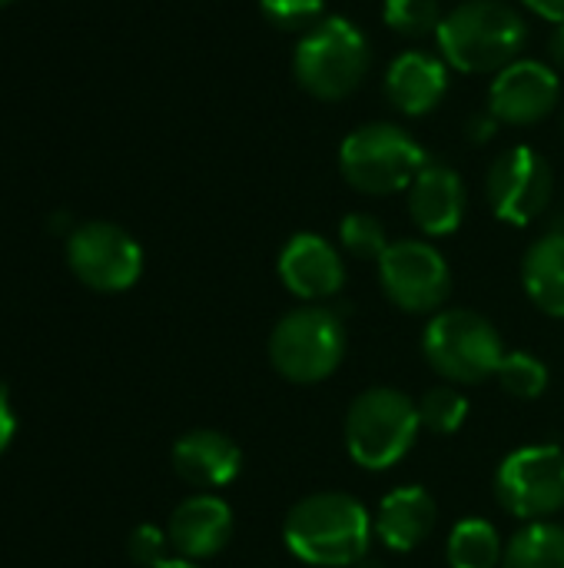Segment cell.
Wrapping results in <instances>:
<instances>
[{
    "label": "cell",
    "instance_id": "6da1fadb",
    "mask_svg": "<svg viewBox=\"0 0 564 568\" xmlns=\"http://www.w3.org/2000/svg\"><path fill=\"white\" fill-rule=\"evenodd\" d=\"M435 40L442 60L459 73H499L522 57L529 23L505 0H462L442 17Z\"/></svg>",
    "mask_w": 564,
    "mask_h": 568
},
{
    "label": "cell",
    "instance_id": "7a4b0ae2",
    "mask_svg": "<svg viewBox=\"0 0 564 568\" xmlns=\"http://www.w3.org/2000/svg\"><path fill=\"white\" fill-rule=\"evenodd\" d=\"M286 549L309 566H356L372 539L366 506L346 493H312L299 499L283 523Z\"/></svg>",
    "mask_w": 564,
    "mask_h": 568
},
{
    "label": "cell",
    "instance_id": "3957f363",
    "mask_svg": "<svg viewBox=\"0 0 564 568\" xmlns=\"http://www.w3.org/2000/svg\"><path fill=\"white\" fill-rule=\"evenodd\" d=\"M369 37L349 17H322L299 37L293 53L296 83L322 103H336L356 93L369 77Z\"/></svg>",
    "mask_w": 564,
    "mask_h": 568
},
{
    "label": "cell",
    "instance_id": "277c9868",
    "mask_svg": "<svg viewBox=\"0 0 564 568\" xmlns=\"http://www.w3.org/2000/svg\"><path fill=\"white\" fill-rule=\"evenodd\" d=\"M429 163L422 143L396 123H366L339 146L342 180L366 196H392L412 186Z\"/></svg>",
    "mask_w": 564,
    "mask_h": 568
},
{
    "label": "cell",
    "instance_id": "5b68a950",
    "mask_svg": "<svg viewBox=\"0 0 564 568\" xmlns=\"http://www.w3.org/2000/svg\"><path fill=\"white\" fill-rule=\"evenodd\" d=\"M422 353L449 386H479L499 376L509 356L499 329L475 310L435 313L425 326Z\"/></svg>",
    "mask_w": 564,
    "mask_h": 568
},
{
    "label": "cell",
    "instance_id": "8992f818",
    "mask_svg": "<svg viewBox=\"0 0 564 568\" xmlns=\"http://www.w3.org/2000/svg\"><path fill=\"white\" fill-rule=\"evenodd\" d=\"M422 429L419 403L392 386H372L356 396L346 416V446L362 469H392L416 446Z\"/></svg>",
    "mask_w": 564,
    "mask_h": 568
},
{
    "label": "cell",
    "instance_id": "52a82bcc",
    "mask_svg": "<svg viewBox=\"0 0 564 568\" xmlns=\"http://www.w3.org/2000/svg\"><path fill=\"white\" fill-rule=\"evenodd\" d=\"M346 356V326L329 306H296L269 336V363L296 386L329 379Z\"/></svg>",
    "mask_w": 564,
    "mask_h": 568
},
{
    "label": "cell",
    "instance_id": "ba28073f",
    "mask_svg": "<svg viewBox=\"0 0 564 568\" xmlns=\"http://www.w3.org/2000/svg\"><path fill=\"white\" fill-rule=\"evenodd\" d=\"M495 496L522 523H548L564 509V453L558 446H525L502 459Z\"/></svg>",
    "mask_w": 564,
    "mask_h": 568
},
{
    "label": "cell",
    "instance_id": "9c48e42d",
    "mask_svg": "<svg viewBox=\"0 0 564 568\" xmlns=\"http://www.w3.org/2000/svg\"><path fill=\"white\" fill-rule=\"evenodd\" d=\"M552 196H555V173L548 160L525 143L502 150L485 173V200L502 223L512 226L535 223L548 210Z\"/></svg>",
    "mask_w": 564,
    "mask_h": 568
},
{
    "label": "cell",
    "instance_id": "30bf717a",
    "mask_svg": "<svg viewBox=\"0 0 564 568\" xmlns=\"http://www.w3.org/2000/svg\"><path fill=\"white\" fill-rule=\"evenodd\" d=\"M66 263L83 286L123 293L143 273V250L123 226L93 220L66 233Z\"/></svg>",
    "mask_w": 564,
    "mask_h": 568
},
{
    "label": "cell",
    "instance_id": "8fae6325",
    "mask_svg": "<svg viewBox=\"0 0 564 568\" xmlns=\"http://www.w3.org/2000/svg\"><path fill=\"white\" fill-rule=\"evenodd\" d=\"M379 283L389 303L406 313H442L452 293V270L432 243L399 240L379 260Z\"/></svg>",
    "mask_w": 564,
    "mask_h": 568
},
{
    "label": "cell",
    "instance_id": "7c38bea8",
    "mask_svg": "<svg viewBox=\"0 0 564 568\" xmlns=\"http://www.w3.org/2000/svg\"><path fill=\"white\" fill-rule=\"evenodd\" d=\"M562 103V77L552 63L519 57L495 73L489 87V113L509 126H532Z\"/></svg>",
    "mask_w": 564,
    "mask_h": 568
},
{
    "label": "cell",
    "instance_id": "4fadbf2b",
    "mask_svg": "<svg viewBox=\"0 0 564 568\" xmlns=\"http://www.w3.org/2000/svg\"><path fill=\"white\" fill-rule=\"evenodd\" d=\"M279 280L293 296L306 303H322L342 290L346 263L329 240L316 233H296L279 253Z\"/></svg>",
    "mask_w": 564,
    "mask_h": 568
},
{
    "label": "cell",
    "instance_id": "5bb4252c",
    "mask_svg": "<svg viewBox=\"0 0 564 568\" xmlns=\"http://www.w3.org/2000/svg\"><path fill=\"white\" fill-rule=\"evenodd\" d=\"M382 93L402 116H425L449 93V63L425 50H406L389 63Z\"/></svg>",
    "mask_w": 564,
    "mask_h": 568
},
{
    "label": "cell",
    "instance_id": "9a60e30c",
    "mask_svg": "<svg viewBox=\"0 0 564 568\" xmlns=\"http://www.w3.org/2000/svg\"><path fill=\"white\" fill-rule=\"evenodd\" d=\"M469 210V193L462 176L429 160L409 186V216L425 236H449L462 226Z\"/></svg>",
    "mask_w": 564,
    "mask_h": 568
},
{
    "label": "cell",
    "instance_id": "2e32d148",
    "mask_svg": "<svg viewBox=\"0 0 564 568\" xmlns=\"http://www.w3.org/2000/svg\"><path fill=\"white\" fill-rule=\"evenodd\" d=\"M166 536L183 559H213L233 539V513L219 496H189L173 509Z\"/></svg>",
    "mask_w": 564,
    "mask_h": 568
},
{
    "label": "cell",
    "instance_id": "e0dca14e",
    "mask_svg": "<svg viewBox=\"0 0 564 568\" xmlns=\"http://www.w3.org/2000/svg\"><path fill=\"white\" fill-rule=\"evenodd\" d=\"M173 469L183 483L196 489H219L239 476L243 449L216 429H193L176 439Z\"/></svg>",
    "mask_w": 564,
    "mask_h": 568
},
{
    "label": "cell",
    "instance_id": "ac0fdd59",
    "mask_svg": "<svg viewBox=\"0 0 564 568\" xmlns=\"http://www.w3.org/2000/svg\"><path fill=\"white\" fill-rule=\"evenodd\" d=\"M435 529V499L422 486H402L379 503L376 536L392 552H412Z\"/></svg>",
    "mask_w": 564,
    "mask_h": 568
},
{
    "label": "cell",
    "instance_id": "d6986e66",
    "mask_svg": "<svg viewBox=\"0 0 564 568\" xmlns=\"http://www.w3.org/2000/svg\"><path fill=\"white\" fill-rule=\"evenodd\" d=\"M522 286L542 313L564 320V233H545L529 246Z\"/></svg>",
    "mask_w": 564,
    "mask_h": 568
},
{
    "label": "cell",
    "instance_id": "ffe728a7",
    "mask_svg": "<svg viewBox=\"0 0 564 568\" xmlns=\"http://www.w3.org/2000/svg\"><path fill=\"white\" fill-rule=\"evenodd\" d=\"M449 568H499L505 559L502 536L485 519H462L445 546Z\"/></svg>",
    "mask_w": 564,
    "mask_h": 568
},
{
    "label": "cell",
    "instance_id": "44dd1931",
    "mask_svg": "<svg viewBox=\"0 0 564 568\" xmlns=\"http://www.w3.org/2000/svg\"><path fill=\"white\" fill-rule=\"evenodd\" d=\"M502 568H564V529L555 523H529L509 542Z\"/></svg>",
    "mask_w": 564,
    "mask_h": 568
},
{
    "label": "cell",
    "instance_id": "7402d4cb",
    "mask_svg": "<svg viewBox=\"0 0 564 568\" xmlns=\"http://www.w3.org/2000/svg\"><path fill=\"white\" fill-rule=\"evenodd\" d=\"M419 416L429 433L452 436L455 429H462V423L469 416V403L459 393V386H432L419 403Z\"/></svg>",
    "mask_w": 564,
    "mask_h": 568
},
{
    "label": "cell",
    "instance_id": "603a6c76",
    "mask_svg": "<svg viewBox=\"0 0 564 568\" xmlns=\"http://www.w3.org/2000/svg\"><path fill=\"white\" fill-rule=\"evenodd\" d=\"M439 0H382V20L402 37H429L442 23Z\"/></svg>",
    "mask_w": 564,
    "mask_h": 568
},
{
    "label": "cell",
    "instance_id": "cb8c5ba5",
    "mask_svg": "<svg viewBox=\"0 0 564 568\" xmlns=\"http://www.w3.org/2000/svg\"><path fill=\"white\" fill-rule=\"evenodd\" d=\"M339 243L349 256L356 260H382V253L389 250V236L379 216L372 213H349L339 223Z\"/></svg>",
    "mask_w": 564,
    "mask_h": 568
},
{
    "label": "cell",
    "instance_id": "d4e9b609",
    "mask_svg": "<svg viewBox=\"0 0 564 568\" xmlns=\"http://www.w3.org/2000/svg\"><path fill=\"white\" fill-rule=\"evenodd\" d=\"M499 383L512 399H539L548 389V366L532 353H509Z\"/></svg>",
    "mask_w": 564,
    "mask_h": 568
},
{
    "label": "cell",
    "instance_id": "484cf974",
    "mask_svg": "<svg viewBox=\"0 0 564 568\" xmlns=\"http://www.w3.org/2000/svg\"><path fill=\"white\" fill-rule=\"evenodd\" d=\"M259 13L276 30L306 33L326 17V3L322 0H259Z\"/></svg>",
    "mask_w": 564,
    "mask_h": 568
},
{
    "label": "cell",
    "instance_id": "4316f807",
    "mask_svg": "<svg viewBox=\"0 0 564 568\" xmlns=\"http://www.w3.org/2000/svg\"><path fill=\"white\" fill-rule=\"evenodd\" d=\"M166 546H170V536L163 529L140 526V529H133V536L126 542V552L140 568H156L160 562H166Z\"/></svg>",
    "mask_w": 564,
    "mask_h": 568
},
{
    "label": "cell",
    "instance_id": "83f0119b",
    "mask_svg": "<svg viewBox=\"0 0 564 568\" xmlns=\"http://www.w3.org/2000/svg\"><path fill=\"white\" fill-rule=\"evenodd\" d=\"M13 433H17V416L10 409V393H7V386H0V453L10 446Z\"/></svg>",
    "mask_w": 564,
    "mask_h": 568
},
{
    "label": "cell",
    "instance_id": "f1b7e54d",
    "mask_svg": "<svg viewBox=\"0 0 564 568\" xmlns=\"http://www.w3.org/2000/svg\"><path fill=\"white\" fill-rule=\"evenodd\" d=\"M499 126H502V123H499L492 113H485V116H482V113H475V116L469 120V140H472V143H489V140L495 136V130H499Z\"/></svg>",
    "mask_w": 564,
    "mask_h": 568
},
{
    "label": "cell",
    "instance_id": "f546056e",
    "mask_svg": "<svg viewBox=\"0 0 564 568\" xmlns=\"http://www.w3.org/2000/svg\"><path fill=\"white\" fill-rule=\"evenodd\" d=\"M522 3L548 23H564V0H522Z\"/></svg>",
    "mask_w": 564,
    "mask_h": 568
},
{
    "label": "cell",
    "instance_id": "4dcf8cb0",
    "mask_svg": "<svg viewBox=\"0 0 564 568\" xmlns=\"http://www.w3.org/2000/svg\"><path fill=\"white\" fill-rule=\"evenodd\" d=\"M548 60L555 70H564V23L552 27V37H548Z\"/></svg>",
    "mask_w": 564,
    "mask_h": 568
},
{
    "label": "cell",
    "instance_id": "1f68e13d",
    "mask_svg": "<svg viewBox=\"0 0 564 568\" xmlns=\"http://www.w3.org/2000/svg\"><path fill=\"white\" fill-rule=\"evenodd\" d=\"M156 568H196L189 559H166V562H160Z\"/></svg>",
    "mask_w": 564,
    "mask_h": 568
},
{
    "label": "cell",
    "instance_id": "d6a6232c",
    "mask_svg": "<svg viewBox=\"0 0 564 568\" xmlns=\"http://www.w3.org/2000/svg\"><path fill=\"white\" fill-rule=\"evenodd\" d=\"M7 3H13V0H0V7H7Z\"/></svg>",
    "mask_w": 564,
    "mask_h": 568
}]
</instances>
